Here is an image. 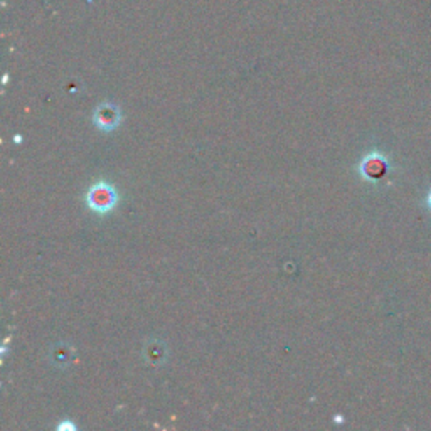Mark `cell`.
<instances>
[{
	"label": "cell",
	"mask_w": 431,
	"mask_h": 431,
	"mask_svg": "<svg viewBox=\"0 0 431 431\" xmlns=\"http://www.w3.org/2000/svg\"><path fill=\"white\" fill-rule=\"evenodd\" d=\"M115 201H117V196H115L113 189L108 188L105 184L97 185V188L90 190L88 202L94 211H98V213H106V211H110L111 207L115 206Z\"/></svg>",
	"instance_id": "cell-1"
},
{
	"label": "cell",
	"mask_w": 431,
	"mask_h": 431,
	"mask_svg": "<svg viewBox=\"0 0 431 431\" xmlns=\"http://www.w3.org/2000/svg\"><path fill=\"white\" fill-rule=\"evenodd\" d=\"M94 123H97V125L105 132L113 130V128H117L120 123L118 110L111 105L98 108L97 115H94Z\"/></svg>",
	"instance_id": "cell-2"
}]
</instances>
